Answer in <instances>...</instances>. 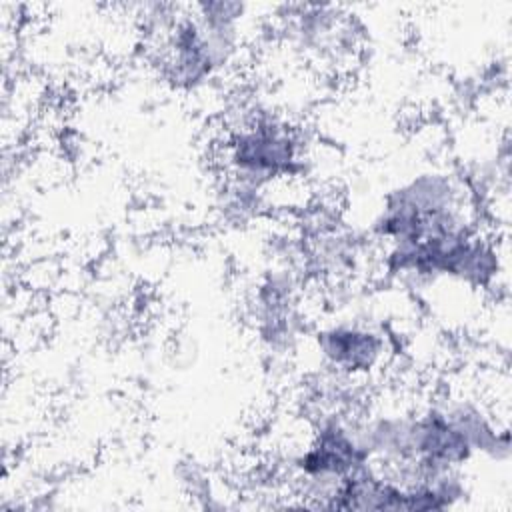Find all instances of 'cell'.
Here are the masks:
<instances>
[{
  "mask_svg": "<svg viewBox=\"0 0 512 512\" xmlns=\"http://www.w3.org/2000/svg\"><path fill=\"white\" fill-rule=\"evenodd\" d=\"M322 364L342 380L368 378L390 356V344L382 330L362 320H336L314 334Z\"/></svg>",
  "mask_w": 512,
  "mask_h": 512,
  "instance_id": "2",
  "label": "cell"
},
{
  "mask_svg": "<svg viewBox=\"0 0 512 512\" xmlns=\"http://www.w3.org/2000/svg\"><path fill=\"white\" fill-rule=\"evenodd\" d=\"M222 158L230 180L260 190L272 180L296 176L306 160V144L296 126L252 108L226 130Z\"/></svg>",
  "mask_w": 512,
  "mask_h": 512,
  "instance_id": "1",
  "label": "cell"
}]
</instances>
